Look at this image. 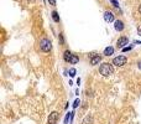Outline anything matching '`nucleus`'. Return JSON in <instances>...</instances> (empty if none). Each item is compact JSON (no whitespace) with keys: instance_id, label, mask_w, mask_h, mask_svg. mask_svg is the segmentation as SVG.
Returning a JSON list of instances; mask_svg holds the SVG:
<instances>
[{"instance_id":"nucleus-16","label":"nucleus","mask_w":141,"mask_h":124,"mask_svg":"<svg viewBox=\"0 0 141 124\" xmlns=\"http://www.w3.org/2000/svg\"><path fill=\"white\" fill-rule=\"evenodd\" d=\"M79 103H81V102H79V99H76V102H74V104H73V107H74V108H77V107L79 105Z\"/></svg>"},{"instance_id":"nucleus-13","label":"nucleus","mask_w":141,"mask_h":124,"mask_svg":"<svg viewBox=\"0 0 141 124\" xmlns=\"http://www.w3.org/2000/svg\"><path fill=\"white\" fill-rule=\"evenodd\" d=\"M78 61H79V58H78L77 56H74V55H73V56H72V58H70V61H69V62H70V63H77Z\"/></svg>"},{"instance_id":"nucleus-18","label":"nucleus","mask_w":141,"mask_h":124,"mask_svg":"<svg viewBox=\"0 0 141 124\" xmlns=\"http://www.w3.org/2000/svg\"><path fill=\"white\" fill-rule=\"evenodd\" d=\"M48 3H50L51 5H56V0H48Z\"/></svg>"},{"instance_id":"nucleus-12","label":"nucleus","mask_w":141,"mask_h":124,"mask_svg":"<svg viewBox=\"0 0 141 124\" xmlns=\"http://www.w3.org/2000/svg\"><path fill=\"white\" fill-rule=\"evenodd\" d=\"M52 19L54 23H59V16H58L57 11H52Z\"/></svg>"},{"instance_id":"nucleus-7","label":"nucleus","mask_w":141,"mask_h":124,"mask_svg":"<svg viewBox=\"0 0 141 124\" xmlns=\"http://www.w3.org/2000/svg\"><path fill=\"white\" fill-rule=\"evenodd\" d=\"M104 19H105V21L111 23V21L114 20V14H113L111 11H105V13H104Z\"/></svg>"},{"instance_id":"nucleus-2","label":"nucleus","mask_w":141,"mask_h":124,"mask_svg":"<svg viewBox=\"0 0 141 124\" xmlns=\"http://www.w3.org/2000/svg\"><path fill=\"white\" fill-rule=\"evenodd\" d=\"M40 49H41L43 52H50L51 49H52V44H51V41H50L48 39H43V40H41V42H40Z\"/></svg>"},{"instance_id":"nucleus-10","label":"nucleus","mask_w":141,"mask_h":124,"mask_svg":"<svg viewBox=\"0 0 141 124\" xmlns=\"http://www.w3.org/2000/svg\"><path fill=\"white\" fill-rule=\"evenodd\" d=\"M114 53V49L113 47H106L105 50H104V55L105 56H110V55H113Z\"/></svg>"},{"instance_id":"nucleus-21","label":"nucleus","mask_w":141,"mask_h":124,"mask_svg":"<svg viewBox=\"0 0 141 124\" xmlns=\"http://www.w3.org/2000/svg\"><path fill=\"white\" fill-rule=\"evenodd\" d=\"M27 1H29V3H32V1H35V0H27Z\"/></svg>"},{"instance_id":"nucleus-3","label":"nucleus","mask_w":141,"mask_h":124,"mask_svg":"<svg viewBox=\"0 0 141 124\" xmlns=\"http://www.w3.org/2000/svg\"><path fill=\"white\" fill-rule=\"evenodd\" d=\"M126 57L125 56H118V57H115L114 60H113V63L115 65V66H118V67H121V66H124V65H126Z\"/></svg>"},{"instance_id":"nucleus-19","label":"nucleus","mask_w":141,"mask_h":124,"mask_svg":"<svg viewBox=\"0 0 141 124\" xmlns=\"http://www.w3.org/2000/svg\"><path fill=\"white\" fill-rule=\"evenodd\" d=\"M70 114V113H69ZM69 114H67V117H66V119H64V123H68V119H69Z\"/></svg>"},{"instance_id":"nucleus-15","label":"nucleus","mask_w":141,"mask_h":124,"mask_svg":"<svg viewBox=\"0 0 141 124\" xmlns=\"http://www.w3.org/2000/svg\"><path fill=\"white\" fill-rule=\"evenodd\" d=\"M110 1H111V4H113L115 8H119V3L116 1V0H110Z\"/></svg>"},{"instance_id":"nucleus-6","label":"nucleus","mask_w":141,"mask_h":124,"mask_svg":"<svg viewBox=\"0 0 141 124\" xmlns=\"http://www.w3.org/2000/svg\"><path fill=\"white\" fill-rule=\"evenodd\" d=\"M100 61H102V56L99 55H93L90 57V65H98Z\"/></svg>"},{"instance_id":"nucleus-8","label":"nucleus","mask_w":141,"mask_h":124,"mask_svg":"<svg viewBox=\"0 0 141 124\" xmlns=\"http://www.w3.org/2000/svg\"><path fill=\"white\" fill-rule=\"evenodd\" d=\"M114 26H115V30L116 31H123L124 30V23L123 21H120V20H116L115 23H114Z\"/></svg>"},{"instance_id":"nucleus-17","label":"nucleus","mask_w":141,"mask_h":124,"mask_svg":"<svg viewBox=\"0 0 141 124\" xmlns=\"http://www.w3.org/2000/svg\"><path fill=\"white\" fill-rule=\"evenodd\" d=\"M131 49H132V46H130V47H123V51H124V52H126V51H130Z\"/></svg>"},{"instance_id":"nucleus-11","label":"nucleus","mask_w":141,"mask_h":124,"mask_svg":"<svg viewBox=\"0 0 141 124\" xmlns=\"http://www.w3.org/2000/svg\"><path fill=\"white\" fill-rule=\"evenodd\" d=\"M92 123H93V118H92L90 115H87V117H86V119L83 120V123H82V124H92Z\"/></svg>"},{"instance_id":"nucleus-1","label":"nucleus","mask_w":141,"mask_h":124,"mask_svg":"<svg viewBox=\"0 0 141 124\" xmlns=\"http://www.w3.org/2000/svg\"><path fill=\"white\" fill-rule=\"evenodd\" d=\"M99 72L100 74H103L104 77H109L114 73V68L110 63H103L100 67H99Z\"/></svg>"},{"instance_id":"nucleus-5","label":"nucleus","mask_w":141,"mask_h":124,"mask_svg":"<svg viewBox=\"0 0 141 124\" xmlns=\"http://www.w3.org/2000/svg\"><path fill=\"white\" fill-rule=\"evenodd\" d=\"M129 42V40H127V37H125V36H123V37H120L119 40H118V42H116V45H118V47H124L126 44Z\"/></svg>"},{"instance_id":"nucleus-4","label":"nucleus","mask_w":141,"mask_h":124,"mask_svg":"<svg viewBox=\"0 0 141 124\" xmlns=\"http://www.w3.org/2000/svg\"><path fill=\"white\" fill-rule=\"evenodd\" d=\"M58 120V113L57 112H52L48 117V124H54Z\"/></svg>"},{"instance_id":"nucleus-20","label":"nucleus","mask_w":141,"mask_h":124,"mask_svg":"<svg viewBox=\"0 0 141 124\" xmlns=\"http://www.w3.org/2000/svg\"><path fill=\"white\" fill-rule=\"evenodd\" d=\"M139 13H140V14H141V5H140V6H139Z\"/></svg>"},{"instance_id":"nucleus-14","label":"nucleus","mask_w":141,"mask_h":124,"mask_svg":"<svg viewBox=\"0 0 141 124\" xmlns=\"http://www.w3.org/2000/svg\"><path fill=\"white\" fill-rule=\"evenodd\" d=\"M69 76H70V77H74V76H76V70H74V68H70V70H69Z\"/></svg>"},{"instance_id":"nucleus-9","label":"nucleus","mask_w":141,"mask_h":124,"mask_svg":"<svg viewBox=\"0 0 141 124\" xmlns=\"http://www.w3.org/2000/svg\"><path fill=\"white\" fill-rule=\"evenodd\" d=\"M72 56H73V55L70 53L69 51H66V52H64V55H63V58H64V61H66V62H69V61H70V58H72Z\"/></svg>"}]
</instances>
